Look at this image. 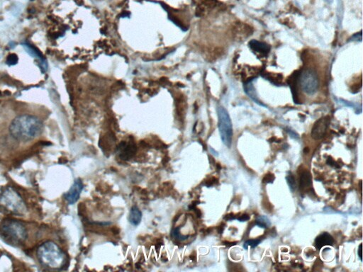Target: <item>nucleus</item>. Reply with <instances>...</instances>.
<instances>
[{
  "mask_svg": "<svg viewBox=\"0 0 363 272\" xmlns=\"http://www.w3.org/2000/svg\"><path fill=\"white\" fill-rule=\"evenodd\" d=\"M218 117V129L223 144L227 147H230L231 145L232 136H233V128H232L231 120L229 115L224 108L219 106L217 108Z\"/></svg>",
  "mask_w": 363,
  "mask_h": 272,
  "instance_id": "nucleus-5",
  "label": "nucleus"
},
{
  "mask_svg": "<svg viewBox=\"0 0 363 272\" xmlns=\"http://www.w3.org/2000/svg\"><path fill=\"white\" fill-rule=\"evenodd\" d=\"M358 255L359 259H360V260H362V244H359V249H358Z\"/></svg>",
  "mask_w": 363,
  "mask_h": 272,
  "instance_id": "nucleus-25",
  "label": "nucleus"
},
{
  "mask_svg": "<svg viewBox=\"0 0 363 272\" xmlns=\"http://www.w3.org/2000/svg\"><path fill=\"white\" fill-rule=\"evenodd\" d=\"M190 258L191 259H192V261H195L196 260V254H191Z\"/></svg>",
  "mask_w": 363,
  "mask_h": 272,
  "instance_id": "nucleus-29",
  "label": "nucleus"
},
{
  "mask_svg": "<svg viewBox=\"0 0 363 272\" xmlns=\"http://www.w3.org/2000/svg\"><path fill=\"white\" fill-rule=\"evenodd\" d=\"M116 151H118L121 160L127 161L132 159L137 154V146L134 140L129 141L128 142L122 141L116 148Z\"/></svg>",
  "mask_w": 363,
  "mask_h": 272,
  "instance_id": "nucleus-7",
  "label": "nucleus"
},
{
  "mask_svg": "<svg viewBox=\"0 0 363 272\" xmlns=\"http://www.w3.org/2000/svg\"><path fill=\"white\" fill-rule=\"evenodd\" d=\"M312 184V178L310 172L305 170L302 172L299 178V187L300 189H304L310 187Z\"/></svg>",
  "mask_w": 363,
  "mask_h": 272,
  "instance_id": "nucleus-13",
  "label": "nucleus"
},
{
  "mask_svg": "<svg viewBox=\"0 0 363 272\" xmlns=\"http://www.w3.org/2000/svg\"><path fill=\"white\" fill-rule=\"evenodd\" d=\"M0 235L7 243L18 246L27 240V230L18 220L6 219L0 225Z\"/></svg>",
  "mask_w": 363,
  "mask_h": 272,
  "instance_id": "nucleus-3",
  "label": "nucleus"
},
{
  "mask_svg": "<svg viewBox=\"0 0 363 272\" xmlns=\"http://www.w3.org/2000/svg\"><path fill=\"white\" fill-rule=\"evenodd\" d=\"M0 208L7 213L18 216H23L27 212L25 201L12 187H8L0 193Z\"/></svg>",
  "mask_w": 363,
  "mask_h": 272,
  "instance_id": "nucleus-4",
  "label": "nucleus"
},
{
  "mask_svg": "<svg viewBox=\"0 0 363 272\" xmlns=\"http://www.w3.org/2000/svg\"><path fill=\"white\" fill-rule=\"evenodd\" d=\"M287 182L288 184L289 187L292 192H294L297 188V183H296V180L293 175H289L287 177Z\"/></svg>",
  "mask_w": 363,
  "mask_h": 272,
  "instance_id": "nucleus-16",
  "label": "nucleus"
},
{
  "mask_svg": "<svg viewBox=\"0 0 363 272\" xmlns=\"http://www.w3.org/2000/svg\"><path fill=\"white\" fill-rule=\"evenodd\" d=\"M111 232H112L113 234H115V235H118V234L119 233V229L117 228V227H116V226H114V227H113V228H111Z\"/></svg>",
  "mask_w": 363,
  "mask_h": 272,
  "instance_id": "nucleus-23",
  "label": "nucleus"
},
{
  "mask_svg": "<svg viewBox=\"0 0 363 272\" xmlns=\"http://www.w3.org/2000/svg\"><path fill=\"white\" fill-rule=\"evenodd\" d=\"M334 242L333 237L328 232H323L315 240L314 245L316 249H321L324 246H332Z\"/></svg>",
  "mask_w": 363,
  "mask_h": 272,
  "instance_id": "nucleus-10",
  "label": "nucleus"
},
{
  "mask_svg": "<svg viewBox=\"0 0 363 272\" xmlns=\"http://www.w3.org/2000/svg\"><path fill=\"white\" fill-rule=\"evenodd\" d=\"M275 180V175L272 173L267 174L264 178L263 179V183L264 184H272L273 183Z\"/></svg>",
  "mask_w": 363,
  "mask_h": 272,
  "instance_id": "nucleus-19",
  "label": "nucleus"
},
{
  "mask_svg": "<svg viewBox=\"0 0 363 272\" xmlns=\"http://www.w3.org/2000/svg\"><path fill=\"white\" fill-rule=\"evenodd\" d=\"M249 219H250V216L248 214L242 215V216H240V217H239L238 218L239 221L241 222L247 221V220H249Z\"/></svg>",
  "mask_w": 363,
  "mask_h": 272,
  "instance_id": "nucleus-21",
  "label": "nucleus"
},
{
  "mask_svg": "<svg viewBox=\"0 0 363 272\" xmlns=\"http://www.w3.org/2000/svg\"><path fill=\"white\" fill-rule=\"evenodd\" d=\"M308 152H309V148H306L305 149H304V153H306V154H307Z\"/></svg>",
  "mask_w": 363,
  "mask_h": 272,
  "instance_id": "nucleus-30",
  "label": "nucleus"
},
{
  "mask_svg": "<svg viewBox=\"0 0 363 272\" xmlns=\"http://www.w3.org/2000/svg\"><path fill=\"white\" fill-rule=\"evenodd\" d=\"M216 181H217L216 178H211V180H208V182H206V185L207 186V187H211V186L216 184Z\"/></svg>",
  "mask_w": 363,
  "mask_h": 272,
  "instance_id": "nucleus-22",
  "label": "nucleus"
},
{
  "mask_svg": "<svg viewBox=\"0 0 363 272\" xmlns=\"http://www.w3.org/2000/svg\"><path fill=\"white\" fill-rule=\"evenodd\" d=\"M37 254L41 264L51 269H61L68 261L65 253L52 241L41 244L37 249Z\"/></svg>",
  "mask_w": 363,
  "mask_h": 272,
  "instance_id": "nucleus-2",
  "label": "nucleus"
},
{
  "mask_svg": "<svg viewBox=\"0 0 363 272\" xmlns=\"http://www.w3.org/2000/svg\"><path fill=\"white\" fill-rule=\"evenodd\" d=\"M44 128L42 121L37 116L21 115L12 122L10 132L15 140L28 142L41 135Z\"/></svg>",
  "mask_w": 363,
  "mask_h": 272,
  "instance_id": "nucleus-1",
  "label": "nucleus"
},
{
  "mask_svg": "<svg viewBox=\"0 0 363 272\" xmlns=\"http://www.w3.org/2000/svg\"><path fill=\"white\" fill-rule=\"evenodd\" d=\"M233 219H235V216H234L233 213H231V214L226 215V216L225 217V220H229Z\"/></svg>",
  "mask_w": 363,
  "mask_h": 272,
  "instance_id": "nucleus-24",
  "label": "nucleus"
},
{
  "mask_svg": "<svg viewBox=\"0 0 363 272\" xmlns=\"http://www.w3.org/2000/svg\"><path fill=\"white\" fill-rule=\"evenodd\" d=\"M268 219H266L265 218H261L256 221V225H259L261 228H266L268 225L267 224V223L268 222L266 221Z\"/></svg>",
  "mask_w": 363,
  "mask_h": 272,
  "instance_id": "nucleus-20",
  "label": "nucleus"
},
{
  "mask_svg": "<svg viewBox=\"0 0 363 272\" xmlns=\"http://www.w3.org/2000/svg\"><path fill=\"white\" fill-rule=\"evenodd\" d=\"M18 62V56L15 54H10L8 56V59H7V63L9 65H16Z\"/></svg>",
  "mask_w": 363,
  "mask_h": 272,
  "instance_id": "nucleus-18",
  "label": "nucleus"
},
{
  "mask_svg": "<svg viewBox=\"0 0 363 272\" xmlns=\"http://www.w3.org/2000/svg\"><path fill=\"white\" fill-rule=\"evenodd\" d=\"M180 228H177L174 229L173 232H172V236L179 241L187 240V239H188L189 235H182L180 233V232H179Z\"/></svg>",
  "mask_w": 363,
  "mask_h": 272,
  "instance_id": "nucleus-14",
  "label": "nucleus"
},
{
  "mask_svg": "<svg viewBox=\"0 0 363 272\" xmlns=\"http://www.w3.org/2000/svg\"><path fill=\"white\" fill-rule=\"evenodd\" d=\"M249 47L254 51L261 55H267L271 51V47L266 43L261 41L252 40L249 42Z\"/></svg>",
  "mask_w": 363,
  "mask_h": 272,
  "instance_id": "nucleus-11",
  "label": "nucleus"
},
{
  "mask_svg": "<svg viewBox=\"0 0 363 272\" xmlns=\"http://www.w3.org/2000/svg\"><path fill=\"white\" fill-rule=\"evenodd\" d=\"M83 183L80 179H77L68 192L65 193L64 197L69 204H74L78 201L81 192L83 189Z\"/></svg>",
  "mask_w": 363,
  "mask_h": 272,
  "instance_id": "nucleus-9",
  "label": "nucleus"
},
{
  "mask_svg": "<svg viewBox=\"0 0 363 272\" xmlns=\"http://www.w3.org/2000/svg\"><path fill=\"white\" fill-rule=\"evenodd\" d=\"M142 219V213L137 206H134L131 209L130 216H129V221L131 224L133 225H139Z\"/></svg>",
  "mask_w": 363,
  "mask_h": 272,
  "instance_id": "nucleus-12",
  "label": "nucleus"
},
{
  "mask_svg": "<svg viewBox=\"0 0 363 272\" xmlns=\"http://www.w3.org/2000/svg\"><path fill=\"white\" fill-rule=\"evenodd\" d=\"M223 244H224L225 245H226L227 247H231V246H233L235 245V244H236V242H223Z\"/></svg>",
  "mask_w": 363,
  "mask_h": 272,
  "instance_id": "nucleus-27",
  "label": "nucleus"
},
{
  "mask_svg": "<svg viewBox=\"0 0 363 272\" xmlns=\"http://www.w3.org/2000/svg\"><path fill=\"white\" fill-rule=\"evenodd\" d=\"M327 164L331 165V166H333V165H335V163L334 162V160L333 159H331V158H328V160H327Z\"/></svg>",
  "mask_w": 363,
  "mask_h": 272,
  "instance_id": "nucleus-26",
  "label": "nucleus"
},
{
  "mask_svg": "<svg viewBox=\"0 0 363 272\" xmlns=\"http://www.w3.org/2000/svg\"><path fill=\"white\" fill-rule=\"evenodd\" d=\"M261 241V239H255V240H248L245 242V244H244V247L246 249H248L249 248H255V247H257V246L259 245Z\"/></svg>",
  "mask_w": 363,
  "mask_h": 272,
  "instance_id": "nucleus-15",
  "label": "nucleus"
},
{
  "mask_svg": "<svg viewBox=\"0 0 363 272\" xmlns=\"http://www.w3.org/2000/svg\"><path fill=\"white\" fill-rule=\"evenodd\" d=\"M223 228H223V226L218 227V233H220V234L222 233V232H223Z\"/></svg>",
  "mask_w": 363,
  "mask_h": 272,
  "instance_id": "nucleus-28",
  "label": "nucleus"
},
{
  "mask_svg": "<svg viewBox=\"0 0 363 272\" xmlns=\"http://www.w3.org/2000/svg\"><path fill=\"white\" fill-rule=\"evenodd\" d=\"M330 123L329 116H324L318 120L314 123L311 130V137L315 140H320L326 134Z\"/></svg>",
  "mask_w": 363,
  "mask_h": 272,
  "instance_id": "nucleus-8",
  "label": "nucleus"
},
{
  "mask_svg": "<svg viewBox=\"0 0 363 272\" xmlns=\"http://www.w3.org/2000/svg\"><path fill=\"white\" fill-rule=\"evenodd\" d=\"M299 84L303 92L308 95H314L319 88L317 73L313 69L307 68L299 74Z\"/></svg>",
  "mask_w": 363,
  "mask_h": 272,
  "instance_id": "nucleus-6",
  "label": "nucleus"
},
{
  "mask_svg": "<svg viewBox=\"0 0 363 272\" xmlns=\"http://www.w3.org/2000/svg\"><path fill=\"white\" fill-rule=\"evenodd\" d=\"M25 49L27 50V52L29 53V54L32 55V56H33L39 57V58H41L40 52H39V51H38L35 48L32 47V46H29V45L28 44L25 45Z\"/></svg>",
  "mask_w": 363,
  "mask_h": 272,
  "instance_id": "nucleus-17",
  "label": "nucleus"
}]
</instances>
